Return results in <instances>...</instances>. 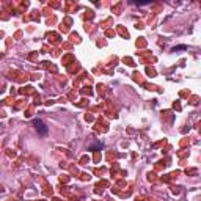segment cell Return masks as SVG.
<instances>
[{"label": "cell", "instance_id": "cell-1", "mask_svg": "<svg viewBox=\"0 0 201 201\" xmlns=\"http://www.w3.org/2000/svg\"><path fill=\"white\" fill-rule=\"evenodd\" d=\"M33 122H35L36 130H38V133H39V135H46V133H47V126L44 124L42 121H39V119H35Z\"/></svg>", "mask_w": 201, "mask_h": 201}, {"label": "cell", "instance_id": "cell-2", "mask_svg": "<svg viewBox=\"0 0 201 201\" xmlns=\"http://www.w3.org/2000/svg\"><path fill=\"white\" fill-rule=\"evenodd\" d=\"M185 49V46H177V47H173V50H182Z\"/></svg>", "mask_w": 201, "mask_h": 201}, {"label": "cell", "instance_id": "cell-3", "mask_svg": "<svg viewBox=\"0 0 201 201\" xmlns=\"http://www.w3.org/2000/svg\"><path fill=\"white\" fill-rule=\"evenodd\" d=\"M99 148H102V144H96V146H91L90 149H99Z\"/></svg>", "mask_w": 201, "mask_h": 201}]
</instances>
